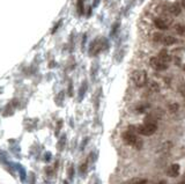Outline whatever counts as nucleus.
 Masks as SVG:
<instances>
[{
	"instance_id": "1",
	"label": "nucleus",
	"mask_w": 185,
	"mask_h": 184,
	"mask_svg": "<svg viewBox=\"0 0 185 184\" xmlns=\"http://www.w3.org/2000/svg\"><path fill=\"white\" fill-rule=\"evenodd\" d=\"M109 49V42L106 38L104 37H97L96 39H94L91 42V44L89 46V55L90 56H97L100 52L108 50Z\"/></svg>"
},
{
	"instance_id": "2",
	"label": "nucleus",
	"mask_w": 185,
	"mask_h": 184,
	"mask_svg": "<svg viewBox=\"0 0 185 184\" xmlns=\"http://www.w3.org/2000/svg\"><path fill=\"white\" fill-rule=\"evenodd\" d=\"M133 130L134 129L125 131V132L122 134V138L124 139V141H125L127 145L133 146V147L139 149V148L142 147V141L138 138V136H135V133H134Z\"/></svg>"
},
{
	"instance_id": "3",
	"label": "nucleus",
	"mask_w": 185,
	"mask_h": 184,
	"mask_svg": "<svg viewBox=\"0 0 185 184\" xmlns=\"http://www.w3.org/2000/svg\"><path fill=\"white\" fill-rule=\"evenodd\" d=\"M132 81L138 88L145 87L148 82L147 72L143 70H135L132 73Z\"/></svg>"
},
{
	"instance_id": "4",
	"label": "nucleus",
	"mask_w": 185,
	"mask_h": 184,
	"mask_svg": "<svg viewBox=\"0 0 185 184\" xmlns=\"http://www.w3.org/2000/svg\"><path fill=\"white\" fill-rule=\"evenodd\" d=\"M156 130H157V125L153 122H145V124L142 125L135 126V131L141 136H146V137L153 136L156 132Z\"/></svg>"
},
{
	"instance_id": "5",
	"label": "nucleus",
	"mask_w": 185,
	"mask_h": 184,
	"mask_svg": "<svg viewBox=\"0 0 185 184\" xmlns=\"http://www.w3.org/2000/svg\"><path fill=\"white\" fill-rule=\"evenodd\" d=\"M149 65L152 68H154L155 71H165L168 68V64L162 61L159 57H152L149 59Z\"/></svg>"
},
{
	"instance_id": "6",
	"label": "nucleus",
	"mask_w": 185,
	"mask_h": 184,
	"mask_svg": "<svg viewBox=\"0 0 185 184\" xmlns=\"http://www.w3.org/2000/svg\"><path fill=\"white\" fill-rule=\"evenodd\" d=\"M163 8L165 12H169L171 15L174 16H178L182 13V7L178 5V4H169V2H165L163 5Z\"/></svg>"
},
{
	"instance_id": "7",
	"label": "nucleus",
	"mask_w": 185,
	"mask_h": 184,
	"mask_svg": "<svg viewBox=\"0 0 185 184\" xmlns=\"http://www.w3.org/2000/svg\"><path fill=\"white\" fill-rule=\"evenodd\" d=\"M179 171H180V166H179L178 163H174V164H171L170 167L168 168L167 174H168V176L169 177L175 178V177H177L178 175H179Z\"/></svg>"
},
{
	"instance_id": "8",
	"label": "nucleus",
	"mask_w": 185,
	"mask_h": 184,
	"mask_svg": "<svg viewBox=\"0 0 185 184\" xmlns=\"http://www.w3.org/2000/svg\"><path fill=\"white\" fill-rule=\"evenodd\" d=\"M154 26L159 30H167L169 28L168 22L164 19H162V17H156L155 20H154Z\"/></svg>"
},
{
	"instance_id": "9",
	"label": "nucleus",
	"mask_w": 185,
	"mask_h": 184,
	"mask_svg": "<svg viewBox=\"0 0 185 184\" xmlns=\"http://www.w3.org/2000/svg\"><path fill=\"white\" fill-rule=\"evenodd\" d=\"M147 178H141V177H134L128 181H125L123 184H147Z\"/></svg>"
},
{
	"instance_id": "10",
	"label": "nucleus",
	"mask_w": 185,
	"mask_h": 184,
	"mask_svg": "<svg viewBox=\"0 0 185 184\" xmlns=\"http://www.w3.org/2000/svg\"><path fill=\"white\" fill-rule=\"evenodd\" d=\"M177 42V39L175 38L174 36H168V35H164L163 37V41H162V44L165 45V46H171V45H174L175 43Z\"/></svg>"
},
{
	"instance_id": "11",
	"label": "nucleus",
	"mask_w": 185,
	"mask_h": 184,
	"mask_svg": "<svg viewBox=\"0 0 185 184\" xmlns=\"http://www.w3.org/2000/svg\"><path fill=\"white\" fill-rule=\"evenodd\" d=\"M157 57L161 59L162 61L167 63V64H168V61H170L171 60L170 56H169V53H168L167 50H162V51H160L159 52V56H157Z\"/></svg>"
},
{
	"instance_id": "12",
	"label": "nucleus",
	"mask_w": 185,
	"mask_h": 184,
	"mask_svg": "<svg viewBox=\"0 0 185 184\" xmlns=\"http://www.w3.org/2000/svg\"><path fill=\"white\" fill-rule=\"evenodd\" d=\"M119 28H120V22H115L113 24H112V27H111V31H110V36L113 37L117 35V33H118Z\"/></svg>"
},
{
	"instance_id": "13",
	"label": "nucleus",
	"mask_w": 185,
	"mask_h": 184,
	"mask_svg": "<svg viewBox=\"0 0 185 184\" xmlns=\"http://www.w3.org/2000/svg\"><path fill=\"white\" fill-rule=\"evenodd\" d=\"M86 92H87V82L83 81L82 85H81V87H80V90H79V100H80V101L83 98V96H85V94H86Z\"/></svg>"
},
{
	"instance_id": "14",
	"label": "nucleus",
	"mask_w": 185,
	"mask_h": 184,
	"mask_svg": "<svg viewBox=\"0 0 185 184\" xmlns=\"http://www.w3.org/2000/svg\"><path fill=\"white\" fill-rule=\"evenodd\" d=\"M76 8H78V13H79V15L85 14V2H83V0H78V2H76Z\"/></svg>"
},
{
	"instance_id": "15",
	"label": "nucleus",
	"mask_w": 185,
	"mask_h": 184,
	"mask_svg": "<svg viewBox=\"0 0 185 184\" xmlns=\"http://www.w3.org/2000/svg\"><path fill=\"white\" fill-rule=\"evenodd\" d=\"M175 31L177 33L179 36H184L185 35V26H183V24H176L175 26Z\"/></svg>"
},
{
	"instance_id": "16",
	"label": "nucleus",
	"mask_w": 185,
	"mask_h": 184,
	"mask_svg": "<svg viewBox=\"0 0 185 184\" xmlns=\"http://www.w3.org/2000/svg\"><path fill=\"white\" fill-rule=\"evenodd\" d=\"M163 37H164V35H163L162 33H155V34L153 35V41H154L155 43H161V44H162Z\"/></svg>"
},
{
	"instance_id": "17",
	"label": "nucleus",
	"mask_w": 185,
	"mask_h": 184,
	"mask_svg": "<svg viewBox=\"0 0 185 184\" xmlns=\"http://www.w3.org/2000/svg\"><path fill=\"white\" fill-rule=\"evenodd\" d=\"M149 89L153 90V92H160V86L156 83L155 81H150V83H149Z\"/></svg>"
},
{
	"instance_id": "18",
	"label": "nucleus",
	"mask_w": 185,
	"mask_h": 184,
	"mask_svg": "<svg viewBox=\"0 0 185 184\" xmlns=\"http://www.w3.org/2000/svg\"><path fill=\"white\" fill-rule=\"evenodd\" d=\"M178 109H179V105H178V103H171V104H169V111H170V112H172V114L177 112Z\"/></svg>"
},
{
	"instance_id": "19",
	"label": "nucleus",
	"mask_w": 185,
	"mask_h": 184,
	"mask_svg": "<svg viewBox=\"0 0 185 184\" xmlns=\"http://www.w3.org/2000/svg\"><path fill=\"white\" fill-rule=\"evenodd\" d=\"M123 57H124L123 50H119V51H117V53H116V60H117V63H120V61L123 60Z\"/></svg>"
},
{
	"instance_id": "20",
	"label": "nucleus",
	"mask_w": 185,
	"mask_h": 184,
	"mask_svg": "<svg viewBox=\"0 0 185 184\" xmlns=\"http://www.w3.org/2000/svg\"><path fill=\"white\" fill-rule=\"evenodd\" d=\"M87 167H88V163H87V161L82 162V164L80 166V173H81V175H83V174L87 171Z\"/></svg>"
},
{
	"instance_id": "21",
	"label": "nucleus",
	"mask_w": 185,
	"mask_h": 184,
	"mask_svg": "<svg viewBox=\"0 0 185 184\" xmlns=\"http://www.w3.org/2000/svg\"><path fill=\"white\" fill-rule=\"evenodd\" d=\"M147 108H148L147 104H141V105H139V107L137 108V111H138V112H143Z\"/></svg>"
},
{
	"instance_id": "22",
	"label": "nucleus",
	"mask_w": 185,
	"mask_h": 184,
	"mask_svg": "<svg viewBox=\"0 0 185 184\" xmlns=\"http://www.w3.org/2000/svg\"><path fill=\"white\" fill-rule=\"evenodd\" d=\"M68 175H69V178H73V175H74V167L73 166H69V169H68Z\"/></svg>"
},
{
	"instance_id": "23",
	"label": "nucleus",
	"mask_w": 185,
	"mask_h": 184,
	"mask_svg": "<svg viewBox=\"0 0 185 184\" xmlns=\"http://www.w3.org/2000/svg\"><path fill=\"white\" fill-rule=\"evenodd\" d=\"M60 24H61V20H60L59 22H58V23H57V24H56V26H54V27H53V29H52V34H54V33L57 31V29L59 28V26H60Z\"/></svg>"
},
{
	"instance_id": "24",
	"label": "nucleus",
	"mask_w": 185,
	"mask_h": 184,
	"mask_svg": "<svg viewBox=\"0 0 185 184\" xmlns=\"http://www.w3.org/2000/svg\"><path fill=\"white\" fill-rule=\"evenodd\" d=\"M86 42H87V35L85 34V35H83V38H82V51L85 50V43H86Z\"/></svg>"
},
{
	"instance_id": "25",
	"label": "nucleus",
	"mask_w": 185,
	"mask_h": 184,
	"mask_svg": "<svg viewBox=\"0 0 185 184\" xmlns=\"http://www.w3.org/2000/svg\"><path fill=\"white\" fill-rule=\"evenodd\" d=\"M68 94H69V96H73V87H72V82H69V87H68Z\"/></svg>"
},
{
	"instance_id": "26",
	"label": "nucleus",
	"mask_w": 185,
	"mask_h": 184,
	"mask_svg": "<svg viewBox=\"0 0 185 184\" xmlns=\"http://www.w3.org/2000/svg\"><path fill=\"white\" fill-rule=\"evenodd\" d=\"M100 2H101V0H94V2H93V7H97V6L100 5Z\"/></svg>"
},
{
	"instance_id": "27",
	"label": "nucleus",
	"mask_w": 185,
	"mask_h": 184,
	"mask_svg": "<svg viewBox=\"0 0 185 184\" xmlns=\"http://www.w3.org/2000/svg\"><path fill=\"white\" fill-rule=\"evenodd\" d=\"M90 15H91V7H89V9H88V14H87V16H90Z\"/></svg>"
},
{
	"instance_id": "28",
	"label": "nucleus",
	"mask_w": 185,
	"mask_h": 184,
	"mask_svg": "<svg viewBox=\"0 0 185 184\" xmlns=\"http://www.w3.org/2000/svg\"><path fill=\"white\" fill-rule=\"evenodd\" d=\"M157 184H167V182H165L164 179H162V181H160V182H159Z\"/></svg>"
},
{
	"instance_id": "29",
	"label": "nucleus",
	"mask_w": 185,
	"mask_h": 184,
	"mask_svg": "<svg viewBox=\"0 0 185 184\" xmlns=\"http://www.w3.org/2000/svg\"><path fill=\"white\" fill-rule=\"evenodd\" d=\"M179 184H185V175H184V177H183V179H182V182Z\"/></svg>"
},
{
	"instance_id": "30",
	"label": "nucleus",
	"mask_w": 185,
	"mask_h": 184,
	"mask_svg": "<svg viewBox=\"0 0 185 184\" xmlns=\"http://www.w3.org/2000/svg\"><path fill=\"white\" fill-rule=\"evenodd\" d=\"M184 71H185V65H184Z\"/></svg>"
}]
</instances>
